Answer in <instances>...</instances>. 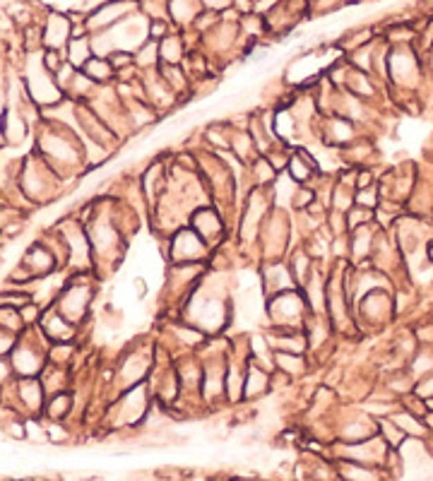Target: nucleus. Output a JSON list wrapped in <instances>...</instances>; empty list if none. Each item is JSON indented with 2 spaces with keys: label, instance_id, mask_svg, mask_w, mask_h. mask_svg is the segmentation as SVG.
I'll list each match as a JSON object with an SVG mask.
<instances>
[{
  "label": "nucleus",
  "instance_id": "obj_1",
  "mask_svg": "<svg viewBox=\"0 0 433 481\" xmlns=\"http://www.w3.org/2000/svg\"><path fill=\"white\" fill-rule=\"evenodd\" d=\"M48 161H39V159H32L27 161L24 166V174H22V190L27 192L29 197L39 200L44 197V190L51 192L55 190V185H51V181H55L51 166H46Z\"/></svg>",
  "mask_w": 433,
  "mask_h": 481
},
{
  "label": "nucleus",
  "instance_id": "obj_2",
  "mask_svg": "<svg viewBox=\"0 0 433 481\" xmlns=\"http://www.w3.org/2000/svg\"><path fill=\"white\" fill-rule=\"evenodd\" d=\"M89 289L87 287H80V284H73L68 291L60 296L58 301V311L68 318L70 323H80L87 311V303H89Z\"/></svg>",
  "mask_w": 433,
  "mask_h": 481
},
{
  "label": "nucleus",
  "instance_id": "obj_3",
  "mask_svg": "<svg viewBox=\"0 0 433 481\" xmlns=\"http://www.w3.org/2000/svg\"><path fill=\"white\" fill-rule=\"evenodd\" d=\"M19 265H22L24 270L29 272V277L34 280V277H44V275H48V272L53 270L55 257H53V253L44 246V243H37V246H32L27 253H24V257H22V262H19Z\"/></svg>",
  "mask_w": 433,
  "mask_h": 481
},
{
  "label": "nucleus",
  "instance_id": "obj_4",
  "mask_svg": "<svg viewBox=\"0 0 433 481\" xmlns=\"http://www.w3.org/2000/svg\"><path fill=\"white\" fill-rule=\"evenodd\" d=\"M39 323H42V327H44V335H46L48 339H53V344L70 342V337L75 335V323H70L63 313L53 311V308L44 313Z\"/></svg>",
  "mask_w": 433,
  "mask_h": 481
},
{
  "label": "nucleus",
  "instance_id": "obj_5",
  "mask_svg": "<svg viewBox=\"0 0 433 481\" xmlns=\"http://www.w3.org/2000/svg\"><path fill=\"white\" fill-rule=\"evenodd\" d=\"M10 361H12V368L19 378H32L42 368V356L29 344H17L10 354Z\"/></svg>",
  "mask_w": 433,
  "mask_h": 481
},
{
  "label": "nucleus",
  "instance_id": "obj_6",
  "mask_svg": "<svg viewBox=\"0 0 433 481\" xmlns=\"http://www.w3.org/2000/svg\"><path fill=\"white\" fill-rule=\"evenodd\" d=\"M171 253H174V262H193L195 257H200L205 253V246L195 234L181 231V234L176 236Z\"/></svg>",
  "mask_w": 433,
  "mask_h": 481
},
{
  "label": "nucleus",
  "instance_id": "obj_7",
  "mask_svg": "<svg viewBox=\"0 0 433 481\" xmlns=\"http://www.w3.org/2000/svg\"><path fill=\"white\" fill-rule=\"evenodd\" d=\"M301 298L296 296V293H279L277 296V301L272 303V316H275V320H279V316H284V325H296V320L301 318Z\"/></svg>",
  "mask_w": 433,
  "mask_h": 481
},
{
  "label": "nucleus",
  "instance_id": "obj_8",
  "mask_svg": "<svg viewBox=\"0 0 433 481\" xmlns=\"http://www.w3.org/2000/svg\"><path fill=\"white\" fill-rule=\"evenodd\" d=\"M17 392L32 409H39L44 404V385L37 378H19Z\"/></svg>",
  "mask_w": 433,
  "mask_h": 481
},
{
  "label": "nucleus",
  "instance_id": "obj_9",
  "mask_svg": "<svg viewBox=\"0 0 433 481\" xmlns=\"http://www.w3.org/2000/svg\"><path fill=\"white\" fill-rule=\"evenodd\" d=\"M82 73L87 75L89 80H107L111 73H113V65H111V60L102 58V55H92V58L87 60V65L82 68Z\"/></svg>",
  "mask_w": 433,
  "mask_h": 481
},
{
  "label": "nucleus",
  "instance_id": "obj_10",
  "mask_svg": "<svg viewBox=\"0 0 433 481\" xmlns=\"http://www.w3.org/2000/svg\"><path fill=\"white\" fill-rule=\"evenodd\" d=\"M392 424L400 428L402 433H409V435H421L424 433V426H421L419 419H414L409 412H397L392 414Z\"/></svg>",
  "mask_w": 433,
  "mask_h": 481
},
{
  "label": "nucleus",
  "instance_id": "obj_11",
  "mask_svg": "<svg viewBox=\"0 0 433 481\" xmlns=\"http://www.w3.org/2000/svg\"><path fill=\"white\" fill-rule=\"evenodd\" d=\"M48 417L55 419V421H60V419L65 417V414L70 412V394H65V392H55L53 394V399H51V404H48Z\"/></svg>",
  "mask_w": 433,
  "mask_h": 481
},
{
  "label": "nucleus",
  "instance_id": "obj_12",
  "mask_svg": "<svg viewBox=\"0 0 433 481\" xmlns=\"http://www.w3.org/2000/svg\"><path fill=\"white\" fill-rule=\"evenodd\" d=\"M277 363H279V368H284L286 376H296L299 373V368L304 366L299 359V354H289V352H279L277 354Z\"/></svg>",
  "mask_w": 433,
  "mask_h": 481
},
{
  "label": "nucleus",
  "instance_id": "obj_13",
  "mask_svg": "<svg viewBox=\"0 0 433 481\" xmlns=\"http://www.w3.org/2000/svg\"><path fill=\"white\" fill-rule=\"evenodd\" d=\"M29 303V296L27 293H22V291H3L0 293V306H5V308H24Z\"/></svg>",
  "mask_w": 433,
  "mask_h": 481
},
{
  "label": "nucleus",
  "instance_id": "obj_14",
  "mask_svg": "<svg viewBox=\"0 0 433 481\" xmlns=\"http://www.w3.org/2000/svg\"><path fill=\"white\" fill-rule=\"evenodd\" d=\"M15 347H17V337H15V332L0 327V356H10Z\"/></svg>",
  "mask_w": 433,
  "mask_h": 481
},
{
  "label": "nucleus",
  "instance_id": "obj_15",
  "mask_svg": "<svg viewBox=\"0 0 433 481\" xmlns=\"http://www.w3.org/2000/svg\"><path fill=\"white\" fill-rule=\"evenodd\" d=\"M416 394L424 399H433V373L431 376L419 378V385H416Z\"/></svg>",
  "mask_w": 433,
  "mask_h": 481
},
{
  "label": "nucleus",
  "instance_id": "obj_16",
  "mask_svg": "<svg viewBox=\"0 0 433 481\" xmlns=\"http://www.w3.org/2000/svg\"><path fill=\"white\" fill-rule=\"evenodd\" d=\"M12 376H15V368H12L10 356H0V385L12 381Z\"/></svg>",
  "mask_w": 433,
  "mask_h": 481
},
{
  "label": "nucleus",
  "instance_id": "obj_17",
  "mask_svg": "<svg viewBox=\"0 0 433 481\" xmlns=\"http://www.w3.org/2000/svg\"><path fill=\"white\" fill-rule=\"evenodd\" d=\"M19 316H22L24 323H39V320H42V318H39V316H42V311H39L37 306H32V303H27L24 308H19Z\"/></svg>",
  "mask_w": 433,
  "mask_h": 481
}]
</instances>
